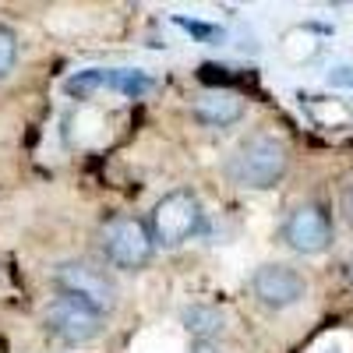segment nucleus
Listing matches in <instances>:
<instances>
[{
  "label": "nucleus",
  "instance_id": "f257e3e1",
  "mask_svg": "<svg viewBox=\"0 0 353 353\" xmlns=\"http://www.w3.org/2000/svg\"><path fill=\"white\" fill-rule=\"evenodd\" d=\"M290 166L286 141L276 134H251L244 138L226 159V176L237 188L248 191H269L283 181V173Z\"/></svg>",
  "mask_w": 353,
  "mask_h": 353
},
{
  "label": "nucleus",
  "instance_id": "f03ea898",
  "mask_svg": "<svg viewBox=\"0 0 353 353\" xmlns=\"http://www.w3.org/2000/svg\"><path fill=\"white\" fill-rule=\"evenodd\" d=\"M99 248L113 269H124V272L145 269L156 254L152 230L134 216H110L99 226Z\"/></svg>",
  "mask_w": 353,
  "mask_h": 353
},
{
  "label": "nucleus",
  "instance_id": "7ed1b4c3",
  "mask_svg": "<svg viewBox=\"0 0 353 353\" xmlns=\"http://www.w3.org/2000/svg\"><path fill=\"white\" fill-rule=\"evenodd\" d=\"M201 226H205V209L198 194L188 188H176L152 205L149 230H152V241L163 248H181L194 233H201Z\"/></svg>",
  "mask_w": 353,
  "mask_h": 353
},
{
  "label": "nucleus",
  "instance_id": "20e7f679",
  "mask_svg": "<svg viewBox=\"0 0 353 353\" xmlns=\"http://www.w3.org/2000/svg\"><path fill=\"white\" fill-rule=\"evenodd\" d=\"M53 286L57 293H68V297L96 307L99 314H110L117 307V279L92 261H61L53 269Z\"/></svg>",
  "mask_w": 353,
  "mask_h": 353
},
{
  "label": "nucleus",
  "instance_id": "39448f33",
  "mask_svg": "<svg viewBox=\"0 0 353 353\" xmlns=\"http://www.w3.org/2000/svg\"><path fill=\"white\" fill-rule=\"evenodd\" d=\"M156 88V78L138 68H85L64 78V92L71 99H92L99 92H117L128 99H141Z\"/></svg>",
  "mask_w": 353,
  "mask_h": 353
},
{
  "label": "nucleus",
  "instance_id": "423d86ee",
  "mask_svg": "<svg viewBox=\"0 0 353 353\" xmlns=\"http://www.w3.org/2000/svg\"><path fill=\"white\" fill-rule=\"evenodd\" d=\"M43 318H46V329L68 346H85V343H92L106 332V314H99L96 307L68 297V293H57V297L46 304Z\"/></svg>",
  "mask_w": 353,
  "mask_h": 353
},
{
  "label": "nucleus",
  "instance_id": "0eeeda50",
  "mask_svg": "<svg viewBox=\"0 0 353 353\" xmlns=\"http://www.w3.org/2000/svg\"><path fill=\"white\" fill-rule=\"evenodd\" d=\"M283 241L297 254H321L332 248V219L321 205H297L283 223Z\"/></svg>",
  "mask_w": 353,
  "mask_h": 353
},
{
  "label": "nucleus",
  "instance_id": "6e6552de",
  "mask_svg": "<svg viewBox=\"0 0 353 353\" xmlns=\"http://www.w3.org/2000/svg\"><path fill=\"white\" fill-rule=\"evenodd\" d=\"M251 293L261 307L283 311V307H293V304L304 301L307 283L297 269H290V265H261L251 276Z\"/></svg>",
  "mask_w": 353,
  "mask_h": 353
},
{
  "label": "nucleus",
  "instance_id": "1a4fd4ad",
  "mask_svg": "<svg viewBox=\"0 0 353 353\" xmlns=\"http://www.w3.org/2000/svg\"><path fill=\"white\" fill-rule=\"evenodd\" d=\"M191 117L205 128H230L244 117V99L237 92H230V88H209L205 96L194 99Z\"/></svg>",
  "mask_w": 353,
  "mask_h": 353
},
{
  "label": "nucleus",
  "instance_id": "9d476101",
  "mask_svg": "<svg viewBox=\"0 0 353 353\" xmlns=\"http://www.w3.org/2000/svg\"><path fill=\"white\" fill-rule=\"evenodd\" d=\"M181 325L188 329V336H194V343H212L226 332V311L216 304H188L181 311Z\"/></svg>",
  "mask_w": 353,
  "mask_h": 353
},
{
  "label": "nucleus",
  "instance_id": "9b49d317",
  "mask_svg": "<svg viewBox=\"0 0 353 353\" xmlns=\"http://www.w3.org/2000/svg\"><path fill=\"white\" fill-rule=\"evenodd\" d=\"M173 25L176 28H184L188 36H194L198 43H205V46H219L223 39H226V32L219 25H209V21H194V18H184V14H173Z\"/></svg>",
  "mask_w": 353,
  "mask_h": 353
},
{
  "label": "nucleus",
  "instance_id": "f8f14e48",
  "mask_svg": "<svg viewBox=\"0 0 353 353\" xmlns=\"http://www.w3.org/2000/svg\"><path fill=\"white\" fill-rule=\"evenodd\" d=\"M14 61H18V36L8 25H0V81L14 71Z\"/></svg>",
  "mask_w": 353,
  "mask_h": 353
},
{
  "label": "nucleus",
  "instance_id": "ddd939ff",
  "mask_svg": "<svg viewBox=\"0 0 353 353\" xmlns=\"http://www.w3.org/2000/svg\"><path fill=\"white\" fill-rule=\"evenodd\" d=\"M329 85L350 88V85H353V68H332V71H329Z\"/></svg>",
  "mask_w": 353,
  "mask_h": 353
},
{
  "label": "nucleus",
  "instance_id": "4468645a",
  "mask_svg": "<svg viewBox=\"0 0 353 353\" xmlns=\"http://www.w3.org/2000/svg\"><path fill=\"white\" fill-rule=\"evenodd\" d=\"M343 209H346V219H350V226H353V184H350L346 194H343Z\"/></svg>",
  "mask_w": 353,
  "mask_h": 353
},
{
  "label": "nucleus",
  "instance_id": "2eb2a0df",
  "mask_svg": "<svg viewBox=\"0 0 353 353\" xmlns=\"http://www.w3.org/2000/svg\"><path fill=\"white\" fill-rule=\"evenodd\" d=\"M188 353H219V350H216L212 343H191V350H188Z\"/></svg>",
  "mask_w": 353,
  "mask_h": 353
},
{
  "label": "nucleus",
  "instance_id": "dca6fc26",
  "mask_svg": "<svg viewBox=\"0 0 353 353\" xmlns=\"http://www.w3.org/2000/svg\"><path fill=\"white\" fill-rule=\"evenodd\" d=\"M346 276H350V283H353V258H350V265H346Z\"/></svg>",
  "mask_w": 353,
  "mask_h": 353
}]
</instances>
